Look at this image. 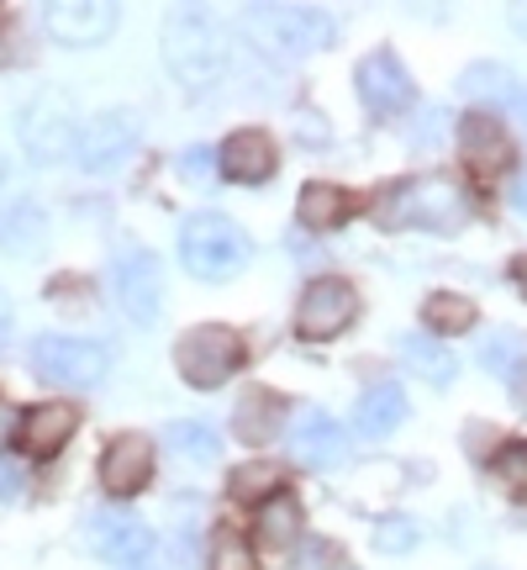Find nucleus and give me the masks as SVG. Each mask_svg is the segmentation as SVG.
<instances>
[{"instance_id":"8","label":"nucleus","mask_w":527,"mask_h":570,"mask_svg":"<svg viewBox=\"0 0 527 570\" xmlns=\"http://www.w3.org/2000/svg\"><path fill=\"white\" fill-rule=\"evenodd\" d=\"M359 317V291L338 275H322V281H311L301 291V306H296V333L311 338V344H322V338H338L344 327H354Z\"/></svg>"},{"instance_id":"5","label":"nucleus","mask_w":527,"mask_h":570,"mask_svg":"<svg viewBox=\"0 0 527 570\" xmlns=\"http://www.w3.org/2000/svg\"><path fill=\"white\" fill-rule=\"evenodd\" d=\"M32 370H38V381L48 386H63V391H90L106 381V370H111V354L101 344H90V338H69V333H48L32 344Z\"/></svg>"},{"instance_id":"42","label":"nucleus","mask_w":527,"mask_h":570,"mask_svg":"<svg viewBox=\"0 0 527 570\" xmlns=\"http://www.w3.org/2000/svg\"><path fill=\"white\" fill-rule=\"evenodd\" d=\"M0 27H6V6H0Z\"/></svg>"},{"instance_id":"31","label":"nucleus","mask_w":527,"mask_h":570,"mask_svg":"<svg viewBox=\"0 0 527 570\" xmlns=\"http://www.w3.org/2000/svg\"><path fill=\"white\" fill-rule=\"evenodd\" d=\"M496 475H501V487H511V491H523L527 497V439L496 449Z\"/></svg>"},{"instance_id":"10","label":"nucleus","mask_w":527,"mask_h":570,"mask_svg":"<svg viewBox=\"0 0 527 570\" xmlns=\"http://www.w3.org/2000/svg\"><path fill=\"white\" fill-rule=\"evenodd\" d=\"M21 148L32 154V159H63V154H74V122H69V106H63V96H53V90H42L38 101L21 111Z\"/></svg>"},{"instance_id":"21","label":"nucleus","mask_w":527,"mask_h":570,"mask_svg":"<svg viewBox=\"0 0 527 570\" xmlns=\"http://www.w3.org/2000/svg\"><path fill=\"white\" fill-rule=\"evenodd\" d=\"M296 217H301V227H317V233L344 227L348 217H354V196L332 180H311L301 190V202H296Z\"/></svg>"},{"instance_id":"26","label":"nucleus","mask_w":527,"mask_h":570,"mask_svg":"<svg viewBox=\"0 0 527 570\" xmlns=\"http://www.w3.org/2000/svg\"><path fill=\"white\" fill-rule=\"evenodd\" d=\"M227 491H232L238 502H269L275 491H285V470L269 465V460H248V465L232 470Z\"/></svg>"},{"instance_id":"23","label":"nucleus","mask_w":527,"mask_h":570,"mask_svg":"<svg viewBox=\"0 0 527 570\" xmlns=\"http://www.w3.org/2000/svg\"><path fill=\"white\" fill-rule=\"evenodd\" d=\"M48 238V223L32 202H11L0 212V254H38Z\"/></svg>"},{"instance_id":"36","label":"nucleus","mask_w":527,"mask_h":570,"mask_svg":"<svg viewBox=\"0 0 527 570\" xmlns=\"http://www.w3.org/2000/svg\"><path fill=\"white\" fill-rule=\"evenodd\" d=\"M301 566H306V570H322V566H332V550H306V554H301Z\"/></svg>"},{"instance_id":"34","label":"nucleus","mask_w":527,"mask_h":570,"mask_svg":"<svg viewBox=\"0 0 527 570\" xmlns=\"http://www.w3.org/2000/svg\"><path fill=\"white\" fill-rule=\"evenodd\" d=\"M511 206H517V212L527 217V164L517 169V175H511Z\"/></svg>"},{"instance_id":"18","label":"nucleus","mask_w":527,"mask_h":570,"mask_svg":"<svg viewBox=\"0 0 527 570\" xmlns=\"http://www.w3.org/2000/svg\"><path fill=\"white\" fill-rule=\"evenodd\" d=\"M459 154L475 175H496L501 164L511 159V138L501 117H490V111H469L465 122H459Z\"/></svg>"},{"instance_id":"25","label":"nucleus","mask_w":527,"mask_h":570,"mask_svg":"<svg viewBox=\"0 0 527 570\" xmlns=\"http://www.w3.org/2000/svg\"><path fill=\"white\" fill-rule=\"evenodd\" d=\"M459 90H465L469 101H486V106H517L523 101V85L511 80V69H501V63H475L465 80H459Z\"/></svg>"},{"instance_id":"16","label":"nucleus","mask_w":527,"mask_h":570,"mask_svg":"<svg viewBox=\"0 0 527 570\" xmlns=\"http://www.w3.org/2000/svg\"><path fill=\"white\" fill-rule=\"evenodd\" d=\"M290 454L306 470H338L348 460V433L327 412H301L290 428Z\"/></svg>"},{"instance_id":"11","label":"nucleus","mask_w":527,"mask_h":570,"mask_svg":"<svg viewBox=\"0 0 527 570\" xmlns=\"http://www.w3.org/2000/svg\"><path fill=\"white\" fill-rule=\"evenodd\" d=\"M132 148H138V117H132V111H101V117H90V122L80 127L74 159L101 175V169H117Z\"/></svg>"},{"instance_id":"32","label":"nucleus","mask_w":527,"mask_h":570,"mask_svg":"<svg viewBox=\"0 0 527 570\" xmlns=\"http://www.w3.org/2000/svg\"><path fill=\"white\" fill-rule=\"evenodd\" d=\"M411 544H417V523H411V518H380V523H375V550L406 554Z\"/></svg>"},{"instance_id":"20","label":"nucleus","mask_w":527,"mask_h":570,"mask_svg":"<svg viewBox=\"0 0 527 570\" xmlns=\"http://www.w3.org/2000/svg\"><path fill=\"white\" fill-rule=\"evenodd\" d=\"M253 539H259L264 550H290L301 539V502H296V491H275L269 502H259Z\"/></svg>"},{"instance_id":"30","label":"nucleus","mask_w":527,"mask_h":570,"mask_svg":"<svg viewBox=\"0 0 527 570\" xmlns=\"http://www.w3.org/2000/svg\"><path fill=\"white\" fill-rule=\"evenodd\" d=\"M206 566H211V570H259V560H253V544H248L238 529H217Z\"/></svg>"},{"instance_id":"27","label":"nucleus","mask_w":527,"mask_h":570,"mask_svg":"<svg viewBox=\"0 0 527 570\" xmlns=\"http://www.w3.org/2000/svg\"><path fill=\"white\" fill-rule=\"evenodd\" d=\"M422 323L444 338V333H465L475 327V302L469 296H454V291H438V296H427L422 302Z\"/></svg>"},{"instance_id":"29","label":"nucleus","mask_w":527,"mask_h":570,"mask_svg":"<svg viewBox=\"0 0 527 570\" xmlns=\"http://www.w3.org/2000/svg\"><path fill=\"white\" fill-rule=\"evenodd\" d=\"M480 365L490 370V375H501V381H523L527 370V338H517V333H501V338H486V348H480Z\"/></svg>"},{"instance_id":"7","label":"nucleus","mask_w":527,"mask_h":570,"mask_svg":"<svg viewBox=\"0 0 527 570\" xmlns=\"http://www.w3.org/2000/svg\"><path fill=\"white\" fill-rule=\"evenodd\" d=\"M248 21L285 53H317V48H332V38H338L332 17L317 6H253Z\"/></svg>"},{"instance_id":"17","label":"nucleus","mask_w":527,"mask_h":570,"mask_svg":"<svg viewBox=\"0 0 527 570\" xmlns=\"http://www.w3.org/2000/svg\"><path fill=\"white\" fill-rule=\"evenodd\" d=\"M275 164H280L275 138L259 132V127H243V132H232V138L217 148V169H222L232 185H264L275 175Z\"/></svg>"},{"instance_id":"38","label":"nucleus","mask_w":527,"mask_h":570,"mask_svg":"<svg viewBox=\"0 0 527 570\" xmlns=\"http://www.w3.org/2000/svg\"><path fill=\"white\" fill-rule=\"evenodd\" d=\"M6 497H17V481H11V470L0 465V502H6Z\"/></svg>"},{"instance_id":"33","label":"nucleus","mask_w":527,"mask_h":570,"mask_svg":"<svg viewBox=\"0 0 527 570\" xmlns=\"http://www.w3.org/2000/svg\"><path fill=\"white\" fill-rule=\"evenodd\" d=\"M180 169L190 175V180H201V175H211V169H217V154H211V148H190Z\"/></svg>"},{"instance_id":"14","label":"nucleus","mask_w":527,"mask_h":570,"mask_svg":"<svg viewBox=\"0 0 527 570\" xmlns=\"http://www.w3.org/2000/svg\"><path fill=\"white\" fill-rule=\"evenodd\" d=\"M148 481H153V444L142 433H117L101 454L106 497H138Z\"/></svg>"},{"instance_id":"3","label":"nucleus","mask_w":527,"mask_h":570,"mask_svg":"<svg viewBox=\"0 0 527 570\" xmlns=\"http://www.w3.org/2000/svg\"><path fill=\"white\" fill-rule=\"evenodd\" d=\"M253 259V244L248 233L222 212H196L190 223L180 227V265L196 275V281H232L238 269Z\"/></svg>"},{"instance_id":"15","label":"nucleus","mask_w":527,"mask_h":570,"mask_svg":"<svg viewBox=\"0 0 527 570\" xmlns=\"http://www.w3.org/2000/svg\"><path fill=\"white\" fill-rule=\"evenodd\" d=\"M74 428H80V412L69 407V402H42V407L21 412L17 449L27 460H53V454L74 439Z\"/></svg>"},{"instance_id":"37","label":"nucleus","mask_w":527,"mask_h":570,"mask_svg":"<svg viewBox=\"0 0 527 570\" xmlns=\"http://www.w3.org/2000/svg\"><path fill=\"white\" fill-rule=\"evenodd\" d=\"M511 281L523 285V296H527V254H517V265H511Z\"/></svg>"},{"instance_id":"28","label":"nucleus","mask_w":527,"mask_h":570,"mask_svg":"<svg viewBox=\"0 0 527 570\" xmlns=\"http://www.w3.org/2000/svg\"><path fill=\"white\" fill-rule=\"evenodd\" d=\"M163 449L180 454V460H196V465H211L222 444H217V433L206 423H169L163 428Z\"/></svg>"},{"instance_id":"40","label":"nucleus","mask_w":527,"mask_h":570,"mask_svg":"<svg viewBox=\"0 0 527 570\" xmlns=\"http://www.w3.org/2000/svg\"><path fill=\"white\" fill-rule=\"evenodd\" d=\"M517 32L527 38V6H517Z\"/></svg>"},{"instance_id":"13","label":"nucleus","mask_w":527,"mask_h":570,"mask_svg":"<svg viewBox=\"0 0 527 570\" xmlns=\"http://www.w3.org/2000/svg\"><path fill=\"white\" fill-rule=\"evenodd\" d=\"M354 85H359V101H365L375 117H396V111L411 106V75H406V63L396 59V53H386V48L359 63Z\"/></svg>"},{"instance_id":"9","label":"nucleus","mask_w":527,"mask_h":570,"mask_svg":"<svg viewBox=\"0 0 527 570\" xmlns=\"http://www.w3.org/2000/svg\"><path fill=\"white\" fill-rule=\"evenodd\" d=\"M117 6L111 0H48L42 6V27L48 38L63 42V48H96L117 32Z\"/></svg>"},{"instance_id":"24","label":"nucleus","mask_w":527,"mask_h":570,"mask_svg":"<svg viewBox=\"0 0 527 570\" xmlns=\"http://www.w3.org/2000/svg\"><path fill=\"white\" fill-rule=\"evenodd\" d=\"M401 360L422 375L427 386H448V381H454V370H459L454 365V354H448L432 333H411V338H401Z\"/></svg>"},{"instance_id":"41","label":"nucleus","mask_w":527,"mask_h":570,"mask_svg":"<svg viewBox=\"0 0 527 570\" xmlns=\"http://www.w3.org/2000/svg\"><path fill=\"white\" fill-rule=\"evenodd\" d=\"M517 111H523V117H527V85H523V101H517Z\"/></svg>"},{"instance_id":"6","label":"nucleus","mask_w":527,"mask_h":570,"mask_svg":"<svg viewBox=\"0 0 527 570\" xmlns=\"http://www.w3.org/2000/svg\"><path fill=\"white\" fill-rule=\"evenodd\" d=\"M111 296L122 306L132 323H153L163 306V265L153 248L142 244H122L117 248V259H111Z\"/></svg>"},{"instance_id":"22","label":"nucleus","mask_w":527,"mask_h":570,"mask_svg":"<svg viewBox=\"0 0 527 570\" xmlns=\"http://www.w3.org/2000/svg\"><path fill=\"white\" fill-rule=\"evenodd\" d=\"M406 417V396L396 381H380V386H369L365 396H359V412H354V423H359V433H369V439H386L390 428Z\"/></svg>"},{"instance_id":"35","label":"nucleus","mask_w":527,"mask_h":570,"mask_svg":"<svg viewBox=\"0 0 527 570\" xmlns=\"http://www.w3.org/2000/svg\"><path fill=\"white\" fill-rule=\"evenodd\" d=\"M17 423H21V417L6 407V402H0V439H17Z\"/></svg>"},{"instance_id":"1","label":"nucleus","mask_w":527,"mask_h":570,"mask_svg":"<svg viewBox=\"0 0 527 570\" xmlns=\"http://www.w3.org/2000/svg\"><path fill=\"white\" fill-rule=\"evenodd\" d=\"M375 223L380 227H427V233H454L469 223V196L448 175H411L375 196Z\"/></svg>"},{"instance_id":"2","label":"nucleus","mask_w":527,"mask_h":570,"mask_svg":"<svg viewBox=\"0 0 527 570\" xmlns=\"http://www.w3.org/2000/svg\"><path fill=\"white\" fill-rule=\"evenodd\" d=\"M163 63L185 90H211L227 69V42L201 6H175L163 21Z\"/></svg>"},{"instance_id":"39","label":"nucleus","mask_w":527,"mask_h":570,"mask_svg":"<svg viewBox=\"0 0 527 570\" xmlns=\"http://www.w3.org/2000/svg\"><path fill=\"white\" fill-rule=\"evenodd\" d=\"M6 333H11V302L0 296V344H6Z\"/></svg>"},{"instance_id":"19","label":"nucleus","mask_w":527,"mask_h":570,"mask_svg":"<svg viewBox=\"0 0 527 570\" xmlns=\"http://www.w3.org/2000/svg\"><path fill=\"white\" fill-rule=\"evenodd\" d=\"M285 412H290V402H285L280 391L253 386L243 402L232 407V433H238L248 449H264V444H269V439H275V433L285 428Z\"/></svg>"},{"instance_id":"12","label":"nucleus","mask_w":527,"mask_h":570,"mask_svg":"<svg viewBox=\"0 0 527 570\" xmlns=\"http://www.w3.org/2000/svg\"><path fill=\"white\" fill-rule=\"evenodd\" d=\"M84 533H90V550L101 560H111V566H138V560L153 554V529L142 518H132V512H117V508L96 512Z\"/></svg>"},{"instance_id":"4","label":"nucleus","mask_w":527,"mask_h":570,"mask_svg":"<svg viewBox=\"0 0 527 570\" xmlns=\"http://www.w3.org/2000/svg\"><path fill=\"white\" fill-rule=\"evenodd\" d=\"M248 360V348L243 338L232 333V327L222 323H206V327H190L180 344H175V370H180L185 381L196 391H217L227 386L238 370H243Z\"/></svg>"}]
</instances>
